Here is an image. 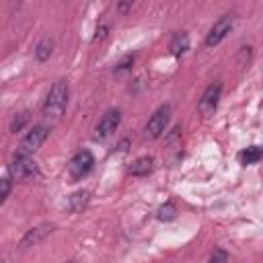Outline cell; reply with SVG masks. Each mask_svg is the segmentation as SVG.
I'll return each mask as SVG.
<instances>
[{
	"instance_id": "5",
	"label": "cell",
	"mask_w": 263,
	"mask_h": 263,
	"mask_svg": "<svg viewBox=\"0 0 263 263\" xmlns=\"http://www.w3.org/2000/svg\"><path fill=\"white\" fill-rule=\"evenodd\" d=\"M220 95H222V84H220V82H214V84H210V86L203 90V95H201V99H199V105H197V109H199V113H201L203 117H210V115L216 111L218 101H220Z\"/></svg>"
},
{
	"instance_id": "17",
	"label": "cell",
	"mask_w": 263,
	"mask_h": 263,
	"mask_svg": "<svg viewBox=\"0 0 263 263\" xmlns=\"http://www.w3.org/2000/svg\"><path fill=\"white\" fill-rule=\"evenodd\" d=\"M10 189H12V181L8 177H2L0 179V205L4 203V199L10 195Z\"/></svg>"
},
{
	"instance_id": "7",
	"label": "cell",
	"mask_w": 263,
	"mask_h": 263,
	"mask_svg": "<svg viewBox=\"0 0 263 263\" xmlns=\"http://www.w3.org/2000/svg\"><path fill=\"white\" fill-rule=\"evenodd\" d=\"M230 29H232V16H230V14L220 16V18L212 25V29H210V33H208V37H205V45H208V47L218 45V43L226 37V33H230Z\"/></svg>"
},
{
	"instance_id": "4",
	"label": "cell",
	"mask_w": 263,
	"mask_h": 263,
	"mask_svg": "<svg viewBox=\"0 0 263 263\" xmlns=\"http://www.w3.org/2000/svg\"><path fill=\"white\" fill-rule=\"evenodd\" d=\"M168 117H171V107H168V105H160V107L152 113V117L148 119V123H146V134H148L150 138H160L162 132H164L166 125H168Z\"/></svg>"
},
{
	"instance_id": "12",
	"label": "cell",
	"mask_w": 263,
	"mask_h": 263,
	"mask_svg": "<svg viewBox=\"0 0 263 263\" xmlns=\"http://www.w3.org/2000/svg\"><path fill=\"white\" fill-rule=\"evenodd\" d=\"M53 47H55V41H53L51 37H43V39L37 43V47H35V58H37L39 62L49 60V55L53 53Z\"/></svg>"
},
{
	"instance_id": "2",
	"label": "cell",
	"mask_w": 263,
	"mask_h": 263,
	"mask_svg": "<svg viewBox=\"0 0 263 263\" xmlns=\"http://www.w3.org/2000/svg\"><path fill=\"white\" fill-rule=\"evenodd\" d=\"M47 134H49V129H47L45 125H35V127H33V129L23 138V140H21L18 150H16V154H14V156L31 158V154H35V152L39 150V146L45 142Z\"/></svg>"
},
{
	"instance_id": "9",
	"label": "cell",
	"mask_w": 263,
	"mask_h": 263,
	"mask_svg": "<svg viewBox=\"0 0 263 263\" xmlns=\"http://www.w3.org/2000/svg\"><path fill=\"white\" fill-rule=\"evenodd\" d=\"M8 173H10L12 179L23 181V179H27L35 173V162L31 158H25V156H14L12 162L8 164Z\"/></svg>"
},
{
	"instance_id": "11",
	"label": "cell",
	"mask_w": 263,
	"mask_h": 263,
	"mask_svg": "<svg viewBox=\"0 0 263 263\" xmlns=\"http://www.w3.org/2000/svg\"><path fill=\"white\" fill-rule=\"evenodd\" d=\"M168 47H171V53L173 55H183L189 49V37H187V33H175Z\"/></svg>"
},
{
	"instance_id": "19",
	"label": "cell",
	"mask_w": 263,
	"mask_h": 263,
	"mask_svg": "<svg viewBox=\"0 0 263 263\" xmlns=\"http://www.w3.org/2000/svg\"><path fill=\"white\" fill-rule=\"evenodd\" d=\"M107 31H109V27H107V25H101V27H97V35H95V39H103V37L107 35Z\"/></svg>"
},
{
	"instance_id": "10",
	"label": "cell",
	"mask_w": 263,
	"mask_h": 263,
	"mask_svg": "<svg viewBox=\"0 0 263 263\" xmlns=\"http://www.w3.org/2000/svg\"><path fill=\"white\" fill-rule=\"evenodd\" d=\"M152 168H154V158L152 156H140V158H136L132 162L129 175H134V177H146V175L152 173Z\"/></svg>"
},
{
	"instance_id": "3",
	"label": "cell",
	"mask_w": 263,
	"mask_h": 263,
	"mask_svg": "<svg viewBox=\"0 0 263 263\" xmlns=\"http://www.w3.org/2000/svg\"><path fill=\"white\" fill-rule=\"evenodd\" d=\"M92 164H95L92 152H90V150H78V152L72 156L70 164H68L70 177H72V179H82V177H86V175L90 173Z\"/></svg>"
},
{
	"instance_id": "6",
	"label": "cell",
	"mask_w": 263,
	"mask_h": 263,
	"mask_svg": "<svg viewBox=\"0 0 263 263\" xmlns=\"http://www.w3.org/2000/svg\"><path fill=\"white\" fill-rule=\"evenodd\" d=\"M53 228H55V224H51V222H43V224H39V226L31 228V230H27V232H25V236L21 238L18 247L27 249V247H35V245L43 242V240L53 232Z\"/></svg>"
},
{
	"instance_id": "15",
	"label": "cell",
	"mask_w": 263,
	"mask_h": 263,
	"mask_svg": "<svg viewBox=\"0 0 263 263\" xmlns=\"http://www.w3.org/2000/svg\"><path fill=\"white\" fill-rule=\"evenodd\" d=\"M177 218V205L173 201H166L160 210H158V220L162 222H168V220H175Z\"/></svg>"
},
{
	"instance_id": "1",
	"label": "cell",
	"mask_w": 263,
	"mask_h": 263,
	"mask_svg": "<svg viewBox=\"0 0 263 263\" xmlns=\"http://www.w3.org/2000/svg\"><path fill=\"white\" fill-rule=\"evenodd\" d=\"M66 105H68V82L66 80H58L51 86V90H49V95H47V99L43 103V115L47 119H58L64 113Z\"/></svg>"
},
{
	"instance_id": "8",
	"label": "cell",
	"mask_w": 263,
	"mask_h": 263,
	"mask_svg": "<svg viewBox=\"0 0 263 263\" xmlns=\"http://www.w3.org/2000/svg\"><path fill=\"white\" fill-rule=\"evenodd\" d=\"M119 121H121V111L119 109H109V111H105L103 113V117L99 119V123H97V138H107V136H111L115 129H117V125H119Z\"/></svg>"
},
{
	"instance_id": "16",
	"label": "cell",
	"mask_w": 263,
	"mask_h": 263,
	"mask_svg": "<svg viewBox=\"0 0 263 263\" xmlns=\"http://www.w3.org/2000/svg\"><path fill=\"white\" fill-rule=\"evenodd\" d=\"M29 123V111H21L18 115H14V119L10 121V132H21L25 125Z\"/></svg>"
},
{
	"instance_id": "18",
	"label": "cell",
	"mask_w": 263,
	"mask_h": 263,
	"mask_svg": "<svg viewBox=\"0 0 263 263\" xmlns=\"http://www.w3.org/2000/svg\"><path fill=\"white\" fill-rule=\"evenodd\" d=\"M208 263H228V253L224 249H216L212 255H210V261Z\"/></svg>"
},
{
	"instance_id": "14",
	"label": "cell",
	"mask_w": 263,
	"mask_h": 263,
	"mask_svg": "<svg viewBox=\"0 0 263 263\" xmlns=\"http://www.w3.org/2000/svg\"><path fill=\"white\" fill-rule=\"evenodd\" d=\"M86 201H88V191H76V193H72L70 199H68L72 212H80V210L86 205Z\"/></svg>"
},
{
	"instance_id": "20",
	"label": "cell",
	"mask_w": 263,
	"mask_h": 263,
	"mask_svg": "<svg viewBox=\"0 0 263 263\" xmlns=\"http://www.w3.org/2000/svg\"><path fill=\"white\" fill-rule=\"evenodd\" d=\"M68 263H74V261H68Z\"/></svg>"
},
{
	"instance_id": "13",
	"label": "cell",
	"mask_w": 263,
	"mask_h": 263,
	"mask_svg": "<svg viewBox=\"0 0 263 263\" xmlns=\"http://www.w3.org/2000/svg\"><path fill=\"white\" fill-rule=\"evenodd\" d=\"M261 156H263V152H261L259 146H249L247 150H242V152L238 154V160H240L242 164H255V162L261 160Z\"/></svg>"
}]
</instances>
